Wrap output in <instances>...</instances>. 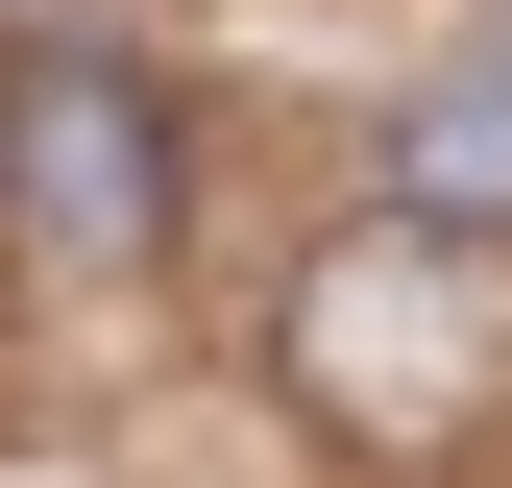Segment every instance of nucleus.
<instances>
[{
  "label": "nucleus",
  "instance_id": "f257e3e1",
  "mask_svg": "<svg viewBox=\"0 0 512 488\" xmlns=\"http://www.w3.org/2000/svg\"><path fill=\"white\" fill-rule=\"evenodd\" d=\"M269 366H293V415L342 464H464L488 415H512V244H464V220H342L293 269Z\"/></svg>",
  "mask_w": 512,
  "mask_h": 488
},
{
  "label": "nucleus",
  "instance_id": "f03ea898",
  "mask_svg": "<svg viewBox=\"0 0 512 488\" xmlns=\"http://www.w3.org/2000/svg\"><path fill=\"white\" fill-rule=\"evenodd\" d=\"M0 196H25V269L147 293L171 269V196H196V122L147 74H98V49H49V74H0Z\"/></svg>",
  "mask_w": 512,
  "mask_h": 488
},
{
  "label": "nucleus",
  "instance_id": "7ed1b4c3",
  "mask_svg": "<svg viewBox=\"0 0 512 488\" xmlns=\"http://www.w3.org/2000/svg\"><path fill=\"white\" fill-rule=\"evenodd\" d=\"M391 220L512 244V25H488V49H439V74L391 98Z\"/></svg>",
  "mask_w": 512,
  "mask_h": 488
}]
</instances>
